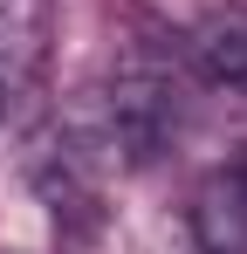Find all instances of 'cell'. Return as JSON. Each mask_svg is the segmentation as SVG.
<instances>
[{
  "label": "cell",
  "instance_id": "1",
  "mask_svg": "<svg viewBox=\"0 0 247 254\" xmlns=\"http://www.w3.org/2000/svg\"><path fill=\"white\" fill-rule=\"evenodd\" d=\"M179 130H185V83H179V69L165 55H151V48L124 55L110 69V83H103V110H96L89 144L103 158H117V165H151V158L172 151Z\"/></svg>",
  "mask_w": 247,
  "mask_h": 254
},
{
  "label": "cell",
  "instance_id": "2",
  "mask_svg": "<svg viewBox=\"0 0 247 254\" xmlns=\"http://www.w3.org/2000/svg\"><path fill=\"white\" fill-rule=\"evenodd\" d=\"M41 83V0H0V124L21 117Z\"/></svg>",
  "mask_w": 247,
  "mask_h": 254
},
{
  "label": "cell",
  "instance_id": "3",
  "mask_svg": "<svg viewBox=\"0 0 247 254\" xmlns=\"http://www.w3.org/2000/svg\"><path fill=\"white\" fill-rule=\"evenodd\" d=\"M192 227H199L206 254H247V144L199 186Z\"/></svg>",
  "mask_w": 247,
  "mask_h": 254
},
{
  "label": "cell",
  "instance_id": "4",
  "mask_svg": "<svg viewBox=\"0 0 247 254\" xmlns=\"http://www.w3.org/2000/svg\"><path fill=\"white\" fill-rule=\"evenodd\" d=\"M185 62L199 69L213 89L247 96V7H220L185 35Z\"/></svg>",
  "mask_w": 247,
  "mask_h": 254
}]
</instances>
